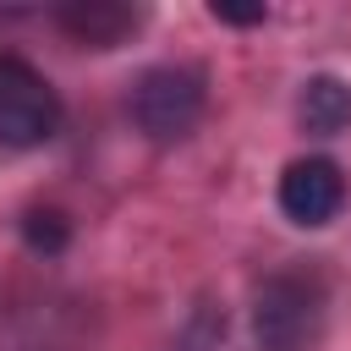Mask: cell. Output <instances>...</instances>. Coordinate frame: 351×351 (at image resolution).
Here are the masks:
<instances>
[{"instance_id": "6da1fadb", "label": "cell", "mask_w": 351, "mask_h": 351, "mask_svg": "<svg viewBox=\"0 0 351 351\" xmlns=\"http://www.w3.org/2000/svg\"><path fill=\"white\" fill-rule=\"evenodd\" d=\"M258 351H318L324 340V285L313 274H274L252 302Z\"/></svg>"}, {"instance_id": "7a4b0ae2", "label": "cell", "mask_w": 351, "mask_h": 351, "mask_svg": "<svg viewBox=\"0 0 351 351\" xmlns=\"http://www.w3.org/2000/svg\"><path fill=\"white\" fill-rule=\"evenodd\" d=\"M208 104V82L197 66H148L132 82V121L154 143H181L197 132Z\"/></svg>"}, {"instance_id": "3957f363", "label": "cell", "mask_w": 351, "mask_h": 351, "mask_svg": "<svg viewBox=\"0 0 351 351\" xmlns=\"http://www.w3.org/2000/svg\"><path fill=\"white\" fill-rule=\"evenodd\" d=\"M60 132V93L22 55H0V143L38 148Z\"/></svg>"}, {"instance_id": "277c9868", "label": "cell", "mask_w": 351, "mask_h": 351, "mask_svg": "<svg viewBox=\"0 0 351 351\" xmlns=\"http://www.w3.org/2000/svg\"><path fill=\"white\" fill-rule=\"evenodd\" d=\"M346 203V176L335 159L324 154H307V159H291L285 176H280V214L291 225H329Z\"/></svg>"}, {"instance_id": "5b68a950", "label": "cell", "mask_w": 351, "mask_h": 351, "mask_svg": "<svg viewBox=\"0 0 351 351\" xmlns=\"http://www.w3.org/2000/svg\"><path fill=\"white\" fill-rule=\"evenodd\" d=\"M55 27H60L71 44L115 49L121 38H132V33L143 27V11L115 5V0H77V5H60V11H55Z\"/></svg>"}, {"instance_id": "8992f818", "label": "cell", "mask_w": 351, "mask_h": 351, "mask_svg": "<svg viewBox=\"0 0 351 351\" xmlns=\"http://www.w3.org/2000/svg\"><path fill=\"white\" fill-rule=\"evenodd\" d=\"M296 121H302V132H313V137L346 132V126H351V82H340V77H329V71L307 77V82H302V99H296Z\"/></svg>"}, {"instance_id": "52a82bcc", "label": "cell", "mask_w": 351, "mask_h": 351, "mask_svg": "<svg viewBox=\"0 0 351 351\" xmlns=\"http://www.w3.org/2000/svg\"><path fill=\"white\" fill-rule=\"evenodd\" d=\"M22 236H27L33 252H60V247L71 241V225H66L60 208H27V214H22Z\"/></svg>"}, {"instance_id": "ba28073f", "label": "cell", "mask_w": 351, "mask_h": 351, "mask_svg": "<svg viewBox=\"0 0 351 351\" xmlns=\"http://www.w3.org/2000/svg\"><path fill=\"white\" fill-rule=\"evenodd\" d=\"M269 11L263 5H252V11H236V5H214V22H230V27H252V22H263Z\"/></svg>"}]
</instances>
